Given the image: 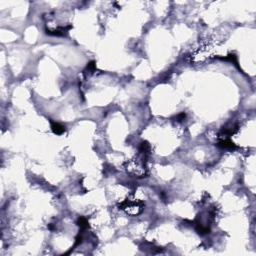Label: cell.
<instances>
[{"instance_id": "obj_3", "label": "cell", "mask_w": 256, "mask_h": 256, "mask_svg": "<svg viewBox=\"0 0 256 256\" xmlns=\"http://www.w3.org/2000/svg\"><path fill=\"white\" fill-rule=\"evenodd\" d=\"M77 225L80 227L82 230H85V229L88 228L89 223H88V220L85 217H79L78 220H77Z\"/></svg>"}, {"instance_id": "obj_5", "label": "cell", "mask_w": 256, "mask_h": 256, "mask_svg": "<svg viewBox=\"0 0 256 256\" xmlns=\"http://www.w3.org/2000/svg\"><path fill=\"white\" fill-rule=\"evenodd\" d=\"M185 113L184 112H182V113H180L178 116H177V121H182V120H184V118H185Z\"/></svg>"}, {"instance_id": "obj_2", "label": "cell", "mask_w": 256, "mask_h": 256, "mask_svg": "<svg viewBox=\"0 0 256 256\" xmlns=\"http://www.w3.org/2000/svg\"><path fill=\"white\" fill-rule=\"evenodd\" d=\"M50 123H51L52 131L55 133V134L60 135V134H62L64 131H65V127H64L62 124L58 123V122H54L52 120H50Z\"/></svg>"}, {"instance_id": "obj_1", "label": "cell", "mask_w": 256, "mask_h": 256, "mask_svg": "<svg viewBox=\"0 0 256 256\" xmlns=\"http://www.w3.org/2000/svg\"><path fill=\"white\" fill-rule=\"evenodd\" d=\"M217 146H219L220 148H223V149H230V150H234L237 148V146L235 144L229 139L222 140V141H220L217 144Z\"/></svg>"}, {"instance_id": "obj_4", "label": "cell", "mask_w": 256, "mask_h": 256, "mask_svg": "<svg viewBox=\"0 0 256 256\" xmlns=\"http://www.w3.org/2000/svg\"><path fill=\"white\" fill-rule=\"evenodd\" d=\"M95 68H96V65H95V62H94V61H91V62H89V63L87 64V69H88V70H90V71H94Z\"/></svg>"}]
</instances>
